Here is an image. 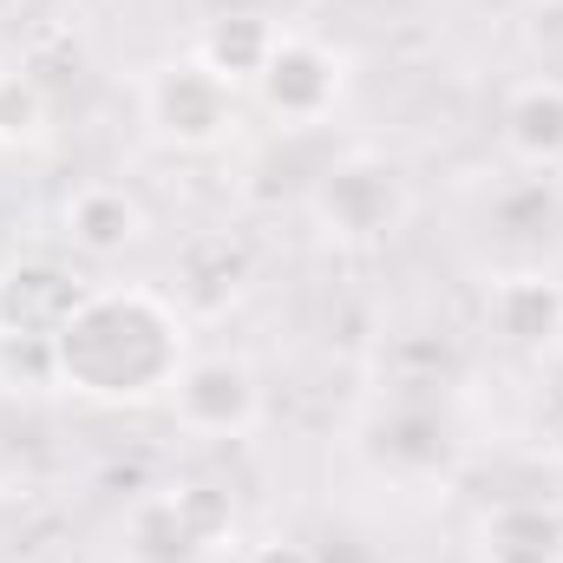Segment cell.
I'll list each match as a JSON object with an SVG mask.
<instances>
[{
    "label": "cell",
    "mask_w": 563,
    "mask_h": 563,
    "mask_svg": "<svg viewBox=\"0 0 563 563\" xmlns=\"http://www.w3.org/2000/svg\"><path fill=\"white\" fill-rule=\"evenodd\" d=\"M184 361V314L151 288H86L73 321L53 334V380L112 407L170 394Z\"/></svg>",
    "instance_id": "6da1fadb"
},
{
    "label": "cell",
    "mask_w": 563,
    "mask_h": 563,
    "mask_svg": "<svg viewBox=\"0 0 563 563\" xmlns=\"http://www.w3.org/2000/svg\"><path fill=\"white\" fill-rule=\"evenodd\" d=\"M314 217L347 243H374L407 217V177L387 157H341L314 190Z\"/></svg>",
    "instance_id": "7a4b0ae2"
},
{
    "label": "cell",
    "mask_w": 563,
    "mask_h": 563,
    "mask_svg": "<svg viewBox=\"0 0 563 563\" xmlns=\"http://www.w3.org/2000/svg\"><path fill=\"white\" fill-rule=\"evenodd\" d=\"M170 407L184 432H210V439H230V432H250L263 413V387L250 374V361L236 354H197L177 367L170 380Z\"/></svg>",
    "instance_id": "3957f363"
},
{
    "label": "cell",
    "mask_w": 563,
    "mask_h": 563,
    "mask_svg": "<svg viewBox=\"0 0 563 563\" xmlns=\"http://www.w3.org/2000/svg\"><path fill=\"white\" fill-rule=\"evenodd\" d=\"M144 112L157 125V139L184 144V151H203L230 132V86L203 66V59H177V66H157L151 86H144Z\"/></svg>",
    "instance_id": "277c9868"
},
{
    "label": "cell",
    "mask_w": 563,
    "mask_h": 563,
    "mask_svg": "<svg viewBox=\"0 0 563 563\" xmlns=\"http://www.w3.org/2000/svg\"><path fill=\"white\" fill-rule=\"evenodd\" d=\"M79 301H86V288L73 269H59L46 256L7 263L0 269V341H53Z\"/></svg>",
    "instance_id": "5b68a950"
},
{
    "label": "cell",
    "mask_w": 563,
    "mask_h": 563,
    "mask_svg": "<svg viewBox=\"0 0 563 563\" xmlns=\"http://www.w3.org/2000/svg\"><path fill=\"white\" fill-rule=\"evenodd\" d=\"M256 92L276 119H321L341 92V59L321 46V40H276L269 66L256 73Z\"/></svg>",
    "instance_id": "8992f818"
},
{
    "label": "cell",
    "mask_w": 563,
    "mask_h": 563,
    "mask_svg": "<svg viewBox=\"0 0 563 563\" xmlns=\"http://www.w3.org/2000/svg\"><path fill=\"white\" fill-rule=\"evenodd\" d=\"M492 328L511 347H551L563 334V282L544 269H518L492 288Z\"/></svg>",
    "instance_id": "52a82bcc"
},
{
    "label": "cell",
    "mask_w": 563,
    "mask_h": 563,
    "mask_svg": "<svg viewBox=\"0 0 563 563\" xmlns=\"http://www.w3.org/2000/svg\"><path fill=\"white\" fill-rule=\"evenodd\" d=\"M250 282V250L236 236H190L177 250V301L190 314H217L243 295Z\"/></svg>",
    "instance_id": "ba28073f"
},
{
    "label": "cell",
    "mask_w": 563,
    "mask_h": 563,
    "mask_svg": "<svg viewBox=\"0 0 563 563\" xmlns=\"http://www.w3.org/2000/svg\"><path fill=\"white\" fill-rule=\"evenodd\" d=\"M66 236H73L86 256H125L144 236L139 197L119 190V184H86V190L66 203Z\"/></svg>",
    "instance_id": "9c48e42d"
},
{
    "label": "cell",
    "mask_w": 563,
    "mask_h": 563,
    "mask_svg": "<svg viewBox=\"0 0 563 563\" xmlns=\"http://www.w3.org/2000/svg\"><path fill=\"white\" fill-rule=\"evenodd\" d=\"M485 563H563V518L551 505H498L485 525Z\"/></svg>",
    "instance_id": "30bf717a"
},
{
    "label": "cell",
    "mask_w": 563,
    "mask_h": 563,
    "mask_svg": "<svg viewBox=\"0 0 563 563\" xmlns=\"http://www.w3.org/2000/svg\"><path fill=\"white\" fill-rule=\"evenodd\" d=\"M276 40H282V33L263 20V13H223V20H210V26H203L197 59H203L223 86H243V79H256V73L269 66Z\"/></svg>",
    "instance_id": "8fae6325"
},
{
    "label": "cell",
    "mask_w": 563,
    "mask_h": 563,
    "mask_svg": "<svg viewBox=\"0 0 563 563\" xmlns=\"http://www.w3.org/2000/svg\"><path fill=\"white\" fill-rule=\"evenodd\" d=\"M505 144L525 164H558L563 157V86L558 79H531L511 92L505 106Z\"/></svg>",
    "instance_id": "7c38bea8"
},
{
    "label": "cell",
    "mask_w": 563,
    "mask_h": 563,
    "mask_svg": "<svg viewBox=\"0 0 563 563\" xmlns=\"http://www.w3.org/2000/svg\"><path fill=\"white\" fill-rule=\"evenodd\" d=\"M132 551H139V563H190L203 551V538L190 531V518L177 511V498L157 492V498H144L139 511H132Z\"/></svg>",
    "instance_id": "4fadbf2b"
},
{
    "label": "cell",
    "mask_w": 563,
    "mask_h": 563,
    "mask_svg": "<svg viewBox=\"0 0 563 563\" xmlns=\"http://www.w3.org/2000/svg\"><path fill=\"white\" fill-rule=\"evenodd\" d=\"M46 132V92L33 73H0V144H33Z\"/></svg>",
    "instance_id": "5bb4252c"
},
{
    "label": "cell",
    "mask_w": 563,
    "mask_h": 563,
    "mask_svg": "<svg viewBox=\"0 0 563 563\" xmlns=\"http://www.w3.org/2000/svg\"><path fill=\"white\" fill-rule=\"evenodd\" d=\"M170 498H177V511L190 518V531L203 538V551H210L217 538H230V525H236L230 492H217V485H170Z\"/></svg>",
    "instance_id": "9a60e30c"
},
{
    "label": "cell",
    "mask_w": 563,
    "mask_h": 563,
    "mask_svg": "<svg viewBox=\"0 0 563 563\" xmlns=\"http://www.w3.org/2000/svg\"><path fill=\"white\" fill-rule=\"evenodd\" d=\"M243 563H314L308 544H295V538H269V544H256Z\"/></svg>",
    "instance_id": "2e32d148"
},
{
    "label": "cell",
    "mask_w": 563,
    "mask_h": 563,
    "mask_svg": "<svg viewBox=\"0 0 563 563\" xmlns=\"http://www.w3.org/2000/svg\"><path fill=\"white\" fill-rule=\"evenodd\" d=\"M544 445H551V459H563V394L551 400V413H544Z\"/></svg>",
    "instance_id": "e0dca14e"
},
{
    "label": "cell",
    "mask_w": 563,
    "mask_h": 563,
    "mask_svg": "<svg viewBox=\"0 0 563 563\" xmlns=\"http://www.w3.org/2000/svg\"><path fill=\"white\" fill-rule=\"evenodd\" d=\"M0 478H7V452H0Z\"/></svg>",
    "instance_id": "ac0fdd59"
},
{
    "label": "cell",
    "mask_w": 563,
    "mask_h": 563,
    "mask_svg": "<svg viewBox=\"0 0 563 563\" xmlns=\"http://www.w3.org/2000/svg\"><path fill=\"white\" fill-rule=\"evenodd\" d=\"M7 7H13V0H0V13H7Z\"/></svg>",
    "instance_id": "d6986e66"
}]
</instances>
